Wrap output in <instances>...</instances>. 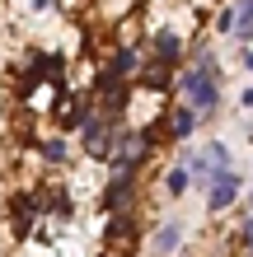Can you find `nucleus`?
I'll return each mask as SVG.
<instances>
[{"mask_svg": "<svg viewBox=\"0 0 253 257\" xmlns=\"http://www.w3.org/2000/svg\"><path fill=\"white\" fill-rule=\"evenodd\" d=\"M192 126H197V112H192V108H178V112L169 117V131L178 136V141H183V136H192Z\"/></svg>", "mask_w": 253, "mask_h": 257, "instance_id": "nucleus-8", "label": "nucleus"}, {"mask_svg": "<svg viewBox=\"0 0 253 257\" xmlns=\"http://www.w3.org/2000/svg\"><path fill=\"white\" fill-rule=\"evenodd\" d=\"M131 66H136V52H131V47H122V52L113 56V66L103 70V75H113V80H127V75H131Z\"/></svg>", "mask_w": 253, "mask_h": 257, "instance_id": "nucleus-7", "label": "nucleus"}, {"mask_svg": "<svg viewBox=\"0 0 253 257\" xmlns=\"http://www.w3.org/2000/svg\"><path fill=\"white\" fill-rule=\"evenodd\" d=\"M234 196H239V173H234V169H216L211 173V192H206V206H211V210H225Z\"/></svg>", "mask_w": 253, "mask_h": 257, "instance_id": "nucleus-3", "label": "nucleus"}, {"mask_svg": "<svg viewBox=\"0 0 253 257\" xmlns=\"http://www.w3.org/2000/svg\"><path fill=\"white\" fill-rule=\"evenodd\" d=\"M178 243H183V224H178V220H164V224L155 229V238H150V252H155V257H174Z\"/></svg>", "mask_w": 253, "mask_h": 257, "instance_id": "nucleus-4", "label": "nucleus"}, {"mask_svg": "<svg viewBox=\"0 0 253 257\" xmlns=\"http://www.w3.org/2000/svg\"><path fill=\"white\" fill-rule=\"evenodd\" d=\"M42 159H47V164H66L70 159V145L61 141V136H52V141H42Z\"/></svg>", "mask_w": 253, "mask_h": 257, "instance_id": "nucleus-9", "label": "nucleus"}, {"mask_svg": "<svg viewBox=\"0 0 253 257\" xmlns=\"http://www.w3.org/2000/svg\"><path fill=\"white\" fill-rule=\"evenodd\" d=\"M127 201H131V173H117L103 192V210H122Z\"/></svg>", "mask_w": 253, "mask_h": 257, "instance_id": "nucleus-5", "label": "nucleus"}, {"mask_svg": "<svg viewBox=\"0 0 253 257\" xmlns=\"http://www.w3.org/2000/svg\"><path fill=\"white\" fill-rule=\"evenodd\" d=\"M244 108H253V84H248V89H244Z\"/></svg>", "mask_w": 253, "mask_h": 257, "instance_id": "nucleus-15", "label": "nucleus"}, {"mask_svg": "<svg viewBox=\"0 0 253 257\" xmlns=\"http://www.w3.org/2000/svg\"><path fill=\"white\" fill-rule=\"evenodd\" d=\"M244 243L253 248V215H248V224H244Z\"/></svg>", "mask_w": 253, "mask_h": 257, "instance_id": "nucleus-14", "label": "nucleus"}, {"mask_svg": "<svg viewBox=\"0 0 253 257\" xmlns=\"http://www.w3.org/2000/svg\"><path fill=\"white\" fill-rule=\"evenodd\" d=\"M234 33H239V38H253V0H244L239 19H234Z\"/></svg>", "mask_w": 253, "mask_h": 257, "instance_id": "nucleus-12", "label": "nucleus"}, {"mask_svg": "<svg viewBox=\"0 0 253 257\" xmlns=\"http://www.w3.org/2000/svg\"><path fill=\"white\" fill-rule=\"evenodd\" d=\"M155 52L164 56V61H174V56L183 52V38H174V33H155Z\"/></svg>", "mask_w": 253, "mask_h": 257, "instance_id": "nucleus-11", "label": "nucleus"}, {"mask_svg": "<svg viewBox=\"0 0 253 257\" xmlns=\"http://www.w3.org/2000/svg\"><path fill=\"white\" fill-rule=\"evenodd\" d=\"M178 89L192 98V108H216V103H220V89H216V80H211V52H202L197 66L178 75Z\"/></svg>", "mask_w": 253, "mask_h": 257, "instance_id": "nucleus-1", "label": "nucleus"}, {"mask_svg": "<svg viewBox=\"0 0 253 257\" xmlns=\"http://www.w3.org/2000/svg\"><path fill=\"white\" fill-rule=\"evenodd\" d=\"M85 150L94 159H108L113 150H117V141H113V126L103 122V117H85Z\"/></svg>", "mask_w": 253, "mask_h": 257, "instance_id": "nucleus-2", "label": "nucleus"}, {"mask_svg": "<svg viewBox=\"0 0 253 257\" xmlns=\"http://www.w3.org/2000/svg\"><path fill=\"white\" fill-rule=\"evenodd\" d=\"M188 183H192V173H188V169H169V173H164V192H169V196H183Z\"/></svg>", "mask_w": 253, "mask_h": 257, "instance_id": "nucleus-10", "label": "nucleus"}, {"mask_svg": "<svg viewBox=\"0 0 253 257\" xmlns=\"http://www.w3.org/2000/svg\"><path fill=\"white\" fill-rule=\"evenodd\" d=\"M85 108L80 103H61V108H56V122H61V131H75V126H85Z\"/></svg>", "mask_w": 253, "mask_h": 257, "instance_id": "nucleus-6", "label": "nucleus"}, {"mask_svg": "<svg viewBox=\"0 0 253 257\" xmlns=\"http://www.w3.org/2000/svg\"><path fill=\"white\" fill-rule=\"evenodd\" d=\"M127 234H131V220H127V215H117V220L108 224V238L117 243V238H127Z\"/></svg>", "mask_w": 253, "mask_h": 257, "instance_id": "nucleus-13", "label": "nucleus"}]
</instances>
